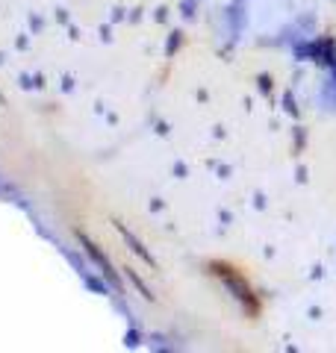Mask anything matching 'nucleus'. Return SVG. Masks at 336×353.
I'll return each instance as SVG.
<instances>
[{
  "label": "nucleus",
  "instance_id": "obj_1",
  "mask_svg": "<svg viewBox=\"0 0 336 353\" xmlns=\"http://www.w3.org/2000/svg\"><path fill=\"white\" fill-rule=\"evenodd\" d=\"M216 268H218V277L224 280V285H227V289L236 294L245 306H251V309H254V294H251V289H248V283H245L233 268H221V265H216Z\"/></svg>",
  "mask_w": 336,
  "mask_h": 353
},
{
  "label": "nucleus",
  "instance_id": "obj_2",
  "mask_svg": "<svg viewBox=\"0 0 336 353\" xmlns=\"http://www.w3.org/2000/svg\"><path fill=\"white\" fill-rule=\"evenodd\" d=\"M83 248H86V253H88V256L95 259V265H100L106 277H109L112 283H115V271L109 268V262H106V256H104V253H100V250H97V248H95V245H92V241H88V239H83ZM115 289H118V283H115Z\"/></svg>",
  "mask_w": 336,
  "mask_h": 353
},
{
  "label": "nucleus",
  "instance_id": "obj_3",
  "mask_svg": "<svg viewBox=\"0 0 336 353\" xmlns=\"http://www.w3.org/2000/svg\"><path fill=\"white\" fill-rule=\"evenodd\" d=\"M177 41H180V32H171V39H168V53L177 50Z\"/></svg>",
  "mask_w": 336,
  "mask_h": 353
}]
</instances>
